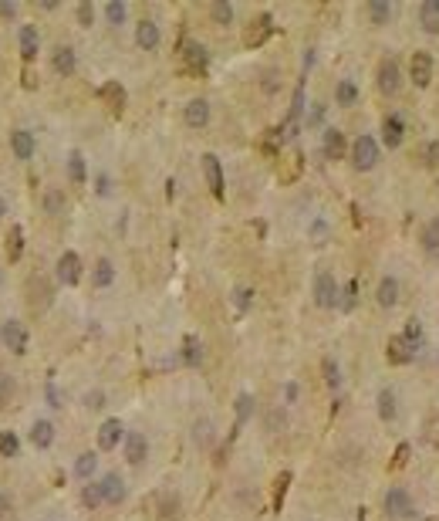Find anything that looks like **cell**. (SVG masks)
<instances>
[{"label":"cell","mask_w":439,"mask_h":521,"mask_svg":"<svg viewBox=\"0 0 439 521\" xmlns=\"http://www.w3.org/2000/svg\"><path fill=\"white\" fill-rule=\"evenodd\" d=\"M98 98H102V102H108V108H112V112H122V105H125V88H122L118 81H108V85H102V88H98Z\"/></svg>","instance_id":"7402d4cb"},{"label":"cell","mask_w":439,"mask_h":521,"mask_svg":"<svg viewBox=\"0 0 439 521\" xmlns=\"http://www.w3.org/2000/svg\"><path fill=\"white\" fill-rule=\"evenodd\" d=\"M51 65H54V71L58 75H75V68H78V58H75V51L68 48V44H61V48H54V54H51Z\"/></svg>","instance_id":"ac0fdd59"},{"label":"cell","mask_w":439,"mask_h":521,"mask_svg":"<svg viewBox=\"0 0 439 521\" xmlns=\"http://www.w3.org/2000/svg\"><path fill=\"white\" fill-rule=\"evenodd\" d=\"M105 17H108V24L112 27H122L125 24V17H129V7H125L122 0H108V4H105Z\"/></svg>","instance_id":"1f68e13d"},{"label":"cell","mask_w":439,"mask_h":521,"mask_svg":"<svg viewBox=\"0 0 439 521\" xmlns=\"http://www.w3.org/2000/svg\"><path fill=\"white\" fill-rule=\"evenodd\" d=\"M81 501H85V508H98V505H105L102 484H85V491H81Z\"/></svg>","instance_id":"f35d334b"},{"label":"cell","mask_w":439,"mask_h":521,"mask_svg":"<svg viewBox=\"0 0 439 521\" xmlns=\"http://www.w3.org/2000/svg\"><path fill=\"white\" fill-rule=\"evenodd\" d=\"M7 508H11V501H7V495H0V518H7Z\"/></svg>","instance_id":"6f0895ef"},{"label":"cell","mask_w":439,"mask_h":521,"mask_svg":"<svg viewBox=\"0 0 439 521\" xmlns=\"http://www.w3.org/2000/svg\"><path fill=\"white\" fill-rule=\"evenodd\" d=\"M399 88H402V68L396 58H386L378 65V91L382 95H396Z\"/></svg>","instance_id":"5b68a950"},{"label":"cell","mask_w":439,"mask_h":521,"mask_svg":"<svg viewBox=\"0 0 439 521\" xmlns=\"http://www.w3.org/2000/svg\"><path fill=\"white\" fill-rule=\"evenodd\" d=\"M182 61H186V68L190 71H207V65H210V54H207V48L200 44V41H186L182 44Z\"/></svg>","instance_id":"30bf717a"},{"label":"cell","mask_w":439,"mask_h":521,"mask_svg":"<svg viewBox=\"0 0 439 521\" xmlns=\"http://www.w3.org/2000/svg\"><path fill=\"white\" fill-rule=\"evenodd\" d=\"M402 339H406L409 349H423V325H419L415 318H409V325H406V332H402Z\"/></svg>","instance_id":"8d00e7d4"},{"label":"cell","mask_w":439,"mask_h":521,"mask_svg":"<svg viewBox=\"0 0 439 521\" xmlns=\"http://www.w3.org/2000/svg\"><path fill=\"white\" fill-rule=\"evenodd\" d=\"M159 38H162V34H159V24H155V21H139V24H135V44H139L143 51H155V48H159Z\"/></svg>","instance_id":"4fadbf2b"},{"label":"cell","mask_w":439,"mask_h":521,"mask_svg":"<svg viewBox=\"0 0 439 521\" xmlns=\"http://www.w3.org/2000/svg\"><path fill=\"white\" fill-rule=\"evenodd\" d=\"M375 301L382 305V308H392L396 301H399V281L388 274V278H382L378 281V291H375Z\"/></svg>","instance_id":"ffe728a7"},{"label":"cell","mask_w":439,"mask_h":521,"mask_svg":"<svg viewBox=\"0 0 439 521\" xmlns=\"http://www.w3.org/2000/svg\"><path fill=\"white\" fill-rule=\"evenodd\" d=\"M409 79L419 85V88H426L429 81H433V58L426 51L413 54V65H409Z\"/></svg>","instance_id":"8fae6325"},{"label":"cell","mask_w":439,"mask_h":521,"mask_svg":"<svg viewBox=\"0 0 439 521\" xmlns=\"http://www.w3.org/2000/svg\"><path fill=\"white\" fill-rule=\"evenodd\" d=\"M396 413H399L396 393H392V390H382V393H378V417H382V423H392V420H396Z\"/></svg>","instance_id":"83f0119b"},{"label":"cell","mask_w":439,"mask_h":521,"mask_svg":"<svg viewBox=\"0 0 439 521\" xmlns=\"http://www.w3.org/2000/svg\"><path fill=\"white\" fill-rule=\"evenodd\" d=\"M85 403H88L91 410H98V406H105V393H88V396H85Z\"/></svg>","instance_id":"f907efd6"},{"label":"cell","mask_w":439,"mask_h":521,"mask_svg":"<svg viewBox=\"0 0 439 521\" xmlns=\"http://www.w3.org/2000/svg\"><path fill=\"white\" fill-rule=\"evenodd\" d=\"M38 48H41V38H38V27H31V24H24L21 27V54H24L27 61L38 54Z\"/></svg>","instance_id":"484cf974"},{"label":"cell","mask_w":439,"mask_h":521,"mask_svg":"<svg viewBox=\"0 0 439 521\" xmlns=\"http://www.w3.org/2000/svg\"><path fill=\"white\" fill-rule=\"evenodd\" d=\"M419 24L426 34H439V0H423L419 4Z\"/></svg>","instance_id":"d6986e66"},{"label":"cell","mask_w":439,"mask_h":521,"mask_svg":"<svg viewBox=\"0 0 439 521\" xmlns=\"http://www.w3.org/2000/svg\"><path fill=\"white\" fill-rule=\"evenodd\" d=\"M91 21H95V7H91L88 0H85V4H78V24L91 27Z\"/></svg>","instance_id":"f6af8a7d"},{"label":"cell","mask_w":439,"mask_h":521,"mask_svg":"<svg viewBox=\"0 0 439 521\" xmlns=\"http://www.w3.org/2000/svg\"><path fill=\"white\" fill-rule=\"evenodd\" d=\"M21 251H24V231H21V227H11V237H7V258L17 260L21 258Z\"/></svg>","instance_id":"74e56055"},{"label":"cell","mask_w":439,"mask_h":521,"mask_svg":"<svg viewBox=\"0 0 439 521\" xmlns=\"http://www.w3.org/2000/svg\"><path fill=\"white\" fill-rule=\"evenodd\" d=\"M274 31V17L271 14H264V17H257V21H250V27L244 31V44L247 48H257V44H264V41L271 38Z\"/></svg>","instance_id":"52a82bcc"},{"label":"cell","mask_w":439,"mask_h":521,"mask_svg":"<svg viewBox=\"0 0 439 521\" xmlns=\"http://www.w3.org/2000/svg\"><path fill=\"white\" fill-rule=\"evenodd\" d=\"M68 176H71L75 186L85 183V156H81V153H71V156H68Z\"/></svg>","instance_id":"e575fe53"},{"label":"cell","mask_w":439,"mask_h":521,"mask_svg":"<svg viewBox=\"0 0 439 521\" xmlns=\"http://www.w3.org/2000/svg\"><path fill=\"white\" fill-rule=\"evenodd\" d=\"M44 210H48V213H61V210H65V193H61V190H48V193H44Z\"/></svg>","instance_id":"60d3db41"},{"label":"cell","mask_w":439,"mask_h":521,"mask_svg":"<svg viewBox=\"0 0 439 521\" xmlns=\"http://www.w3.org/2000/svg\"><path fill=\"white\" fill-rule=\"evenodd\" d=\"M429 521H439V518H429Z\"/></svg>","instance_id":"91938a15"},{"label":"cell","mask_w":439,"mask_h":521,"mask_svg":"<svg viewBox=\"0 0 439 521\" xmlns=\"http://www.w3.org/2000/svg\"><path fill=\"white\" fill-rule=\"evenodd\" d=\"M102 196H108V190H112V183H108V176H98V186H95Z\"/></svg>","instance_id":"11a10c76"},{"label":"cell","mask_w":439,"mask_h":521,"mask_svg":"<svg viewBox=\"0 0 439 521\" xmlns=\"http://www.w3.org/2000/svg\"><path fill=\"white\" fill-rule=\"evenodd\" d=\"M386 511H388V518H413L415 515V505H413V497H409V491L406 487H392L386 495Z\"/></svg>","instance_id":"7a4b0ae2"},{"label":"cell","mask_w":439,"mask_h":521,"mask_svg":"<svg viewBox=\"0 0 439 521\" xmlns=\"http://www.w3.org/2000/svg\"><path fill=\"white\" fill-rule=\"evenodd\" d=\"M203 176H207L213 196H217V200H223V170H220V159L213 156V153H207V156H203Z\"/></svg>","instance_id":"5bb4252c"},{"label":"cell","mask_w":439,"mask_h":521,"mask_svg":"<svg viewBox=\"0 0 439 521\" xmlns=\"http://www.w3.org/2000/svg\"><path fill=\"white\" fill-rule=\"evenodd\" d=\"M0 14H4V17H14V14H17V4H0Z\"/></svg>","instance_id":"9f6ffc18"},{"label":"cell","mask_w":439,"mask_h":521,"mask_svg":"<svg viewBox=\"0 0 439 521\" xmlns=\"http://www.w3.org/2000/svg\"><path fill=\"white\" fill-rule=\"evenodd\" d=\"M351 163H355V170H375L378 166V143H375L372 136H358L355 146H351Z\"/></svg>","instance_id":"6da1fadb"},{"label":"cell","mask_w":439,"mask_h":521,"mask_svg":"<svg viewBox=\"0 0 439 521\" xmlns=\"http://www.w3.org/2000/svg\"><path fill=\"white\" fill-rule=\"evenodd\" d=\"M11 393H14L11 376H7V373H0V403H4V400H11Z\"/></svg>","instance_id":"7dc6e473"},{"label":"cell","mask_w":439,"mask_h":521,"mask_svg":"<svg viewBox=\"0 0 439 521\" xmlns=\"http://www.w3.org/2000/svg\"><path fill=\"white\" fill-rule=\"evenodd\" d=\"M48 400H51V406H61V393L54 390V383H48Z\"/></svg>","instance_id":"db71d44e"},{"label":"cell","mask_w":439,"mask_h":521,"mask_svg":"<svg viewBox=\"0 0 439 521\" xmlns=\"http://www.w3.org/2000/svg\"><path fill=\"white\" fill-rule=\"evenodd\" d=\"M402 139H406V118L396 116V112H388L386 118H382V143L386 146H402Z\"/></svg>","instance_id":"ba28073f"},{"label":"cell","mask_w":439,"mask_h":521,"mask_svg":"<svg viewBox=\"0 0 439 521\" xmlns=\"http://www.w3.org/2000/svg\"><path fill=\"white\" fill-rule=\"evenodd\" d=\"M31 440H34V447H51L54 443V423L51 420H38V423L31 427Z\"/></svg>","instance_id":"4316f807"},{"label":"cell","mask_w":439,"mask_h":521,"mask_svg":"<svg viewBox=\"0 0 439 521\" xmlns=\"http://www.w3.org/2000/svg\"><path fill=\"white\" fill-rule=\"evenodd\" d=\"M413 355H415V349H409L402 335H396V339H388V363L406 365V363H413Z\"/></svg>","instance_id":"d4e9b609"},{"label":"cell","mask_w":439,"mask_h":521,"mask_svg":"<svg viewBox=\"0 0 439 521\" xmlns=\"http://www.w3.org/2000/svg\"><path fill=\"white\" fill-rule=\"evenodd\" d=\"M182 363H186V365H200V363H203V345H200L196 335H186V342H182Z\"/></svg>","instance_id":"f546056e"},{"label":"cell","mask_w":439,"mask_h":521,"mask_svg":"<svg viewBox=\"0 0 439 521\" xmlns=\"http://www.w3.org/2000/svg\"><path fill=\"white\" fill-rule=\"evenodd\" d=\"M321 149H324V156H328V159H341V156H345V149H348V143H345V132H341V129H324Z\"/></svg>","instance_id":"2e32d148"},{"label":"cell","mask_w":439,"mask_h":521,"mask_svg":"<svg viewBox=\"0 0 439 521\" xmlns=\"http://www.w3.org/2000/svg\"><path fill=\"white\" fill-rule=\"evenodd\" d=\"M196 440H200V443H210V440H213V427H210L207 420H203V423H196Z\"/></svg>","instance_id":"bcb514c9"},{"label":"cell","mask_w":439,"mask_h":521,"mask_svg":"<svg viewBox=\"0 0 439 521\" xmlns=\"http://www.w3.org/2000/svg\"><path fill=\"white\" fill-rule=\"evenodd\" d=\"M355 291H358V285L351 281V285L345 288V301H341V308H355Z\"/></svg>","instance_id":"c3c4849f"},{"label":"cell","mask_w":439,"mask_h":521,"mask_svg":"<svg viewBox=\"0 0 439 521\" xmlns=\"http://www.w3.org/2000/svg\"><path fill=\"white\" fill-rule=\"evenodd\" d=\"M314 305H318V308H331V305H338V281H335V274L321 271L318 278H314Z\"/></svg>","instance_id":"277c9868"},{"label":"cell","mask_w":439,"mask_h":521,"mask_svg":"<svg viewBox=\"0 0 439 521\" xmlns=\"http://www.w3.org/2000/svg\"><path fill=\"white\" fill-rule=\"evenodd\" d=\"M11 149H14V156L17 159H31L34 156V136H31L27 129L11 132Z\"/></svg>","instance_id":"44dd1931"},{"label":"cell","mask_w":439,"mask_h":521,"mask_svg":"<svg viewBox=\"0 0 439 521\" xmlns=\"http://www.w3.org/2000/svg\"><path fill=\"white\" fill-rule=\"evenodd\" d=\"M335 98H338V105H355V102H358V88H355V81H351V79L338 81Z\"/></svg>","instance_id":"836d02e7"},{"label":"cell","mask_w":439,"mask_h":521,"mask_svg":"<svg viewBox=\"0 0 439 521\" xmlns=\"http://www.w3.org/2000/svg\"><path fill=\"white\" fill-rule=\"evenodd\" d=\"M233 305H237V312H247V308L254 305V291H250V288H237V291H233Z\"/></svg>","instance_id":"b9f144b4"},{"label":"cell","mask_w":439,"mask_h":521,"mask_svg":"<svg viewBox=\"0 0 439 521\" xmlns=\"http://www.w3.org/2000/svg\"><path fill=\"white\" fill-rule=\"evenodd\" d=\"M0 339L4 345L14 352V355H24L27 352V328L17 322V318H7L4 325H0Z\"/></svg>","instance_id":"3957f363"},{"label":"cell","mask_w":439,"mask_h":521,"mask_svg":"<svg viewBox=\"0 0 439 521\" xmlns=\"http://www.w3.org/2000/svg\"><path fill=\"white\" fill-rule=\"evenodd\" d=\"M58 281L61 285H78L81 281V258H78L75 251H65L58 258Z\"/></svg>","instance_id":"8992f818"},{"label":"cell","mask_w":439,"mask_h":521,"mask_svg":"<svg viewBox=\"0 0 439 521\" xmlns=\"http://www.w3.org/2000/svg\"><path fill=\"white\" fill-rule=\"evenodd\" d=\"M182 118H186L190 129H203V126L210 122V102L207 98H193V102L182 108Z\"/></svg>","instance_id":"7c38bea8"},{"label":"cell","mask_w":439,"mask_h":521,"mask_svg":"<svg viewBox=\"0 0 439 521\" xmlns=\"http://www.w3.org/2000/svg\"><path fill=\"white\" fill-rule=\"evenodd\" d=\"M365 11H368V21H372L375 27L388 24V21H392V17H396V7H392V4H388V0H372V4H368V7H365Z\"/></svg>","instance_id":"603a6c76"},{"label":"cell","mask_w":439,"mask_h":521,"mask_svg":"<svg viewBox=\"0 0 439 521\" xmlns=\"http://www.w3.org/2000/svg\"><path fill=\"white\" fill-rule=\"evenodd\" d=\"M426 163H429V166H439V143H429L426 146Z\"/></svg>","instance_id":"681fc988"},{"label":"cell","mask_w":439,"mask_h":521,"mask_svg":"<svg viewBox=\"0 0 439 521\" xmlns=\"http://www.w3.org/2000/svg\"><path fill=\"white\" fill-rule=\"evenodd\" d=\"M91 281H95V288H108L112 281H115V268H112V260L102 258L98 264H95V274H91Z\"/></svg>","instance_id":"f1b7e54d"},{"label":"cell","mask_w":439,"mask_h":521,"mask_svg":"<svg viewBox=\"0 0 439 521\" xmlns=\"http://www.w3.org/2000/svg\"><path fill=\"white\" fill-rule=\"evenodd\" d=\"M210 17H213L217 24H233V4H227V0L210 4Z\"/></svg>","instance_id":"d590c367"},{"label":"cell","mask_w":439,"mask_h":521,"mask_svg":"<svg viewBox=\"0 0 439 521\" xmlns=\"http://www.w3.org/2000/svg\"><path fill=\"white\" fill-rule=\"evenodd\" d=\"M17 447H21V443H17L14 433H0V457H14L17 454Z\"/></svg>","instance_id":"ee69618b"},{"label":"cell","mask_w":439,"mask_h":521,"mask_svg":"<svg viewBox=\"0 0 439 521\" xmlns=\"http://www.w3.org/2000/svg\"><path fill=\"white\" fill-rule=\"evenodd\" d=\"M250 413H254V400H250V396H240V400H237V427H240V423H247V417H250Z\"/></svg>","instance_id":"7bdbcfd3"},{"label":"cell","mask_w":439,"mask_h":521,"mask_svg":"<svg viewBox=\"0 0 439 521\" xmlns=\"http://www.w3.org/2000/svg\"><path fill=\"white\" fill-rule=\"evenodd\" d=\"M301 112H304V79L297 81L294 98H291V108H287V122H284V126H297V118H301Z\"/></svg>","instance_id":"4dcf8cb0"},{"label":"cell","mask_w":439,"mask_h":521,"mask_svg":"<svg viewBox=\"0 0 439 521\" xmlns=\"http://www.w3.org/2000/svg\"><path fill=\"white\" fill-rule=\"evenodd\" d=\"M145 454H149V443H145L143 433H125V460H129L132 467H139L145 460Z\"/></svg>","instance_id":"9a60e30c"},{"label":"cell","mask_w":439,"mask_h":521,"mask_svg":"<svg viewBox=\"0 0 439 521\" xmlns=\"http://www.w3.org/2000/svg\"><path fill=\"white\" fill-rule=\"evenodd\" d=\"M321 118H324V108H321V105H314V108H311V116H308V122H311V126H318Z\"/></svg>","instance_id":"816d5d0a"},{"label":"cell","mask_w":439,"mask_h":521,"mask_svg":"<svg viewBox=\"0 0 439 521\" xmlns=\"http://www.w3.org/2000/svg\"><path fill=\"white\" fill-rule=\"evenodd\" d=\"M321 369H324V383H328L331 390H341V373H338V363H335V359H324Z\"/></svg>","instance_id":"ab89813d"},{"label":"cell","mask_w":439,"mask_h":521,"mask_svg":"<svg viewBox=\"0 0 439 521\" xmlns=\"http://www.w3.org/2000/svg\"><path fill=\"white\" fill-rule=\"evenodd\" d=\"M284 400H287V403H294V400H297V383H287V386H284Z\"/></svg>","instance_id":"f5cc1de1"},{"label":"cell","mask_w":439,"mask_h":521,"mask_svg":"<svg viewBox=\"0 0 439 521\" xmlns=\"http://www.w3.org/2000/svg\"><path fill=\"white\" fill-rule=\"evenodd\" d=\"M419 241H423V251H426L429 258L439 260V221H429L426 227H423Z\"/></svg>","instance_id":"cb8c5ba5"},{"label":"cell","mask_w":439,"mask_h":521,"mask_svg":"<svg viewBox=\"0 0 439 521\" xmlns=\"http://www.w3.org/2000/svg\"><path fill=\"white\" fill-rule=\"evenodd\" d=\"M4 213H7V203H4V200H0V221H4Z\"/></svg>","instance_id":"680465c9"},{"label":"cell","mask_w":439,"mask_h":521,"mask_svg":"<svg viewBox=\"0 0 439 521\" xmlns=\"http://www.w3.org/2000/svg\"><path fill=\"white\" fill-rule=\"evenodd\" d=\"M118 440H125L122 420H105L102 427H98V450H115Z\"/></svg>","instance_id":"9c48e42d"},{"label":"cell","mask_w":439,"mask_h":521,"mask_svg":"<svg viewBox=\"0 0 439 521\" xmlns=\"http://www.w3.org/2000/svg\"><path fill=\"white\" fill-rule=\"evenodd\" d=\"M95 470H98V454H91V450H88V454H81L75 460V474L81 477V481H88Z\"/></svg>","instance_id":"d6a6232c"},{"label":"cell","mask_w":439,"mask_h":521,"mask_svg":"<svg viewBox=\"0 0 439 521\" xmlns=\"http://www.w3.org/2000/svg\"><path fill=\"white\" fill-rule=\"evenodd\" d=\"M98 484H102L105 505H122V501H125V481H122L118 474H105Z\"/></svg>","instance_id":"e0dca14e"}]
</instances>
